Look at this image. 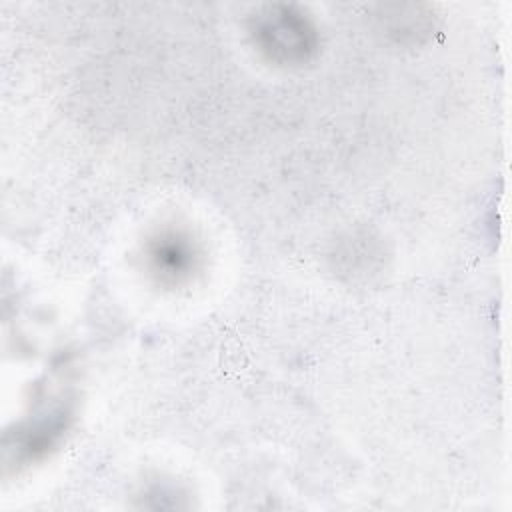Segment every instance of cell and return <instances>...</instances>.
I'll return each mask as SVG.
<instances>
[{
  "label": "cell",
  "mask_w": 512,
  "mask_h": 512,
  "mask_svg": "<svg viewBox=\"0 0 512 512\" xmlns=\"http://www.w3.org/2000/svg\"><path fill=\"white\" fill-rule=\"evenodd\" d=\"M148 270L164 286H180L192 278L198 268L200 252L194 240L176 228L158 230L144 248Z\"/></svg>",
  "instance_id": "2"
},
{
  "label": "cell",
  "mask_w": 512,
  "mask_h": 512,
  "mask_svg": "<svg viewBox=\"0 0 512 512\" xmlns=\"http://www.w3.org/2000/svg\"><path fill=\"white\" fill-rule=\"evenodd\" d=\"M248 32L256 50L276 66H302L318 52L314 20L296 4H264L252 16Z\"/></svg>",
  "instance_id": "1"
}]
</instances>
